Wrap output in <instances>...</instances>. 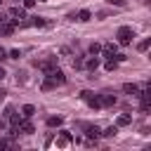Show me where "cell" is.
<instances>
[{
	"label": "cell",
	"mask_w": 151,
	"mask_h": 151,
	"mask_svg": "<svg viewBox=\"0 0 151 151\" xmlns=\"http://www.w3.org/2000/svg\"><path fill=\"white\" fill-rule=\"evenodd\" d=\"M61 123H64L61 116H50V118H47V125H50V127H61Z\"/></svg>",
	"instance_id": "9c48e42d"
},
{
	"label": "cell",
	"mask_w": 151,
	"mask_h": 151,
	"mask_svg": "<svg viewBox=\"0 0 151 151\" xmlns=\"http://www.w3.org/2000/svg\"><path fill=\"white\" fill-rule=\"evenodd\" d=\"M71 139H73V137H71V132H68V130H61V132H59V139H57V146H59V149H64Z\"/></svg>",
	"instance_id": "5b68a950"
},
{
	"label": "cell",
	"mask_w": 151,
	"mask_h": 151,
	"mask_svg": "<svg viewBox=\"0 0 151 151\" xmlns=\"http://www.w3.org/2000/svg\"><path fill=\"white\" fill-rule=\"evenodd\" d=\"M47 78H50V80H52L54 85H64V83H66V78H64V73H61V71H59L57 66H54L52 71H47Z\"/></svg>",
	"instance_id": "7a4b0ae2"
},
{
	"label": "cell",
	"mask_w": 151,
	"mask_h": 151,
	"mask_svg": "<svg viewBox=\"0 0 151 151\" xmlns=\"http://www.w3.org/2000/svg\"><path fill=\"white\" fill-rule=\"evenodd\" d=\"M9 17H12V24L17 26V24H19V21L26 17V12H24L21 7H12V9H9Z\"/></svg>",
	"instance_id": "3957f363"
},
{
	"label": "cell",
	"mask_w": 151,
	"mask_h": 151,
	"mask_svg": "<svg viewBox=\"0 0 151 151\" xmlns=\"http://www.w3.org/2000/svg\"><path fill=\"white\" fill-rule=\"evenodd\" d=\"M83 66H87V68H90V71H94V68H97V66H99V59H97V57H90V59H87V61H83Z\"/></svg>",
	"instance_id": "7c38bea8"
},
{
	"label": "cell",
	"mask_w": 151,
	"mask_h": 151,
	"mask_svg": "<svg viewBox=\"0 0 151 151\" xmlns=\"http://www.w3.org/2000/svg\"><path fill=\"white\" fill-rule=\"evenodd\" d=\"M40 87H42V92H50V90H52V87H57V85H54V83H52V80L47 78V80H45V83H42Z\"/></svg>",
	"instance_id": "44dd1931"
},
{
	"label": "cell",
	"mask_w": 151,
	"mask_h": 151,
	"mask_svg": "<svg viewBox=\"0 0 151 151\" xmlns=\"http://www.w3.org/2000/svg\"><path fill=\"white\" fill-rule=\"evenodd\" d=\"M130 120H132V118L123 113V116H118V120H116V125H130Z\"/></svg>",
	"instance_id": "d6986e66"
},
{
	"label": "cell",
	"mask_w": 151,
	"mask_h": 151,
	"mask_svg": "<svg viewBox=\"0 0 151 151\" xmlns=\"http://www.w3.org/2000/svg\"><path fill=\"white\" fill-rule=\"evenodd\" d=\"M73 66L76 68H83V59H73Z\"/></svg>",
	"instance_id": "484cf974"
},
{
	"label": "cell",
	"mask_w": 151,
	"mask_h": 151,
	"mask_svg": "<svg viewBox=\"0 0 151 151\" xmlns=\"http://www.w3.org/2000/svg\"><path fill=\"white\" fill-rule=\"evenodd\" d=\"M35 2H38V0H24V7H26V9H31Z\"/></svg>",
	"instance_id": "cb8c5ba5"
},
{
	"label": "cell",
	"mask_w": 151,
	"mask_h": 151,
	"mask_svg": "<svg viewBox=\"0 0 151 151\" xmlns=\"http://www.w3.org/2000/svg\"><path fill=\"white\" fill-rule=\"evenodd\" d=\"M38 2H42V0H38Z\"/></svg>",
	"instance_id": "f546056e"
},
{
	"label": "cell",
	"mask_w": 151,
	"mask_h": 151,
	"mask_svg": "<svg viewBox=\"0 0 151 151\" xmlns=\"http://www.w3.org/2000/svg\"><path fill=\"white\" fill-rule=\"evenodd\" d=\"M5 94H7V92H5V90H2V87H0V101H2V99H5Z\"/></svg>",
	"instance_id": "83f0119b"
},
{
	"label": "cell",
	"mask_w": 151,
	"mask_h": 151,
	"mask_svg": "<svg viewBox=\"0 0 151 151\" xmlns=\"http://www.w3.org/2000/svg\"><path fill=\"white\" fill-rule=\"evenodd\" d=\"M123 90H125L127 94H137V92H139V87H137L134 83H125V85H123Z\"/></svg>",
	"instance_id": "9a60e30c"
},
{
	"label": "cell",
	"mask_w": 151,
	"mask_h": 151,
	"mask_svg": "<svg viewBox=\"0 0 151 151\" xmlns=\"http://www.w3.org/2000/svg\"><path fill=\"white\" fill-rule=\"evenodd\" d=\"M90 17H92V14H90V9H80V12L76 14V19H78V21H90Z\"/></svg>",
	"instance_id": "5bb4252c"
},
{
	"label": "cell",
	"mask_w": 151,
	"mask_h": 151,
	"mask_svg": "<svg viewBox=\"0 0 151 151\" xmlns=\"http://www.w3.org/2000/svg\"><path fill=\"white\" fill-rule=\"evenodd\" d=\"M5 146H7V142H5V139H0V151H2Z\"/></svg>",
	"instance_id": "4316f807"
},
{
	"label": "cell",
	"mask_w": 151,
	"mask_h": 151,
	"mask_svg": "<svg viewBox=\"0 0 151 151\" xmlns=\"http://www.w3.org/2000/svg\"><path fill=\"white\" fill-rule=\"evenodd\" d=\"M19 130H21L24 134H33V125H31L28 120H21V123H19Z\"/></svg>",
	"instance_id": "30bf717a"
},
{
	"label": "cell",
	"mask_w": 151,
	"mask_h": 151,
	"mask_svg": "<svg viewBox=\"0 0 151 151\" xmlns=\"http://www.w3.org/2000/svg\"><path fill=\"white\" fill-rule=\"evenodd\" d=\"M99 52H101L106 59H113V54H116V45H113V42H109V45H104Z\"/></svg>",
	"instance_id": "8992f818"
},
{
	"label": "cell",
	"mask_w": 151,
	"mask_h": 151,
	"mask_svg": "<svg viewBox=\"0 0 151 151\" xmlns=\"http://www.w3.org/2000/svg\"><path fill=\"white\" fill-rule=\"evenodd\" d=\"M2 78H5V71H2V68H0V80H2Z\"/></svg>",
	"instance_id": "f1b7e54d"
},
{
	"label": "cell",
	"mask_w": 151,
	"mask_h": 151,
	"mask_svg": "<svg viewBox=\"0 0 151 151\" xmlns=\"http://www.w3.org/2000/svg\"><path fill=\"white\" fill-rule=\"evenodd\" d=\"M99 50H101V45H99V42H92V45H90V54H97Z\"/></svg>",
	"instance_id": "7402d4cb"
},
{
	"label": "cell",
	"mask_w": 151,
	"mask_h": 151,
	"mask_svg": "<svg viewBox=\"0 0 151 151\" xmlns=\"http://www.w3.org/2000/svg\"><path fill=\"white\" fill-rule=\"evenodd\" d=\"M99 101H101V106H113V104H116V97H113V94H101Z\"/></svg>",
	"instance_id": "ba28073f"
},
{
	"label": "cell",
	"mask_w": 151,
	"mask_h": 151,
	"mask_svg": "<svg viewBox=\"0 0 151 151\" xmlns=\"http://www.w3.org/2000/svg\"><path fill=\"white\" fill-rule=\"evenodd\" d=\"M116 132H118V125H111V127H106L101 134H104V137H116Z\"/></svg>",
	"instance_id": "e0dca14e"
},
{
	"label": "cell",
	"mask_w": 151,
	"mask_h": 151,
	"mask_svg": "<svg viewBox=\"0 0 151 151\" xmlns=\"http://www.w3.org/2000/svg\"><path fill=\"white\" fill-rule=\"evenodd\" d=\"M92 94H94V92H90V90H83V92H80V97H83V99H85V101H87V99H90V97H92Z\"/></svg>",
	"instance_id": "603a6c76"
},
{
	"label": "cell",
	"mask_w": 151,
	"mask_h": 151,
	"mask_svg": "<svg viewBox=\"0 0 151 151\" xmlns=\"http://www.w3.org/2000/svg\"><path fill=\"white\" fill-rule=\"evenodd\" d=\"M116 38H118V42H120V45H130V42H132V38H134V31H132L130 26H120V28H118V33H116Z\"/></svg>",
	"instance_id": "6da1fadb"
},
{
	"label": "cell",
	"mask_w": 151,
	"mask_h": 151,
	"mask_svg": "<svg viewBox=\"0 0 151 151\" xmlns=\"http://www.w3.org/2000/svg\"><path fill=\"white\" fill-rule=\"evenodd\" d=\"M116 66H118V61H116V59H106V64H104V68H106V71H116Z\"/></svg>",
	"instance_id": "ac0fdd59"
},
{
	"label": "cell",
	"mask_w": 151,
	"mask_h": 151,
	"mask_svg": "<svg viewBox=\"0 0 151 151\" xmlns=\"http://www.w3.org/2000/svg\"><path fill=\"white\" fill-rule=\"evenodd\" d=\"M31 26H38V28H42V26H47V21L42 19V17H31V21H28Z\"/></svg>",
	"instance_id": "8fae6325"
},
{
	"label": "cell",
	"mask_w": 151,
	"mask_h": 151,
	"mask_svg": "<svg viewBox=\"0 0 151 151\" xmlns=\"http://www.w3.org/2000/svg\"><path fill=\"white\" fill-rule=\"evenodd\" d=\"M85 132H87V137H92V139H97V137L101 134V130H99L97 125H85Z\"/></svg>",
	"instance_id": "52a82bcc"
},
{
	"label": "cell",
	"mask_w": 151,
	"mask_h": 151,
	"mask_svg": "<svg viewBox=\"0 0 151 151\" xmlns=\"http://www.w3.org/2000/svg\"><path fill=\"white\" fill-rule=\"evenodd\" d=\"M21 113H24V118H31V116L35 113V106H31V104H26V106L21 109Z\"/></svg>",
	"instance_id": "2e32d148"
},
{
	"label": "cell",
	"mask_w": 151,
	"mask_h": 151,
	"mask_svg": "<svg viewBox=\"0 0 151 151\" xmlns=\"http://www.w3.org/2000/svg\"><path fill=\"white\" fill-rule=\"evenodd\" d=\"M35 66H38V68H42V71L47 73V71H52V68L57 66V59H54V57H50V59H45V61H35Z\"/></svg>",
	"instance_id": "277c9868"
},
{
	"label": "cell",
	"mask_w": 151,
	"mask_h": 151,
	"mask_svg": "<svg viewBox=\"0 0 151 151\" xmlns=\"http://www.w3.org/2000/svg\"><path fill=\"white\" fill-rule=\"evenodd\" d=\"M19 57H21L19 50H12V52H9V59H19Z\"/></svg>",
	"instance_id": "d4e9b609"
},
{
	"label": "cell",
	"mask_w": 151,
	"mask_h": 151,
	"mask_svg": "<svg viewBox=\"0 0 151 151\" xmlns=\"http://www.w3.org/2000/svg\"><path fill=\"white\" fill-rule=\"evenodd\" d=\"M0 31H2V35H12V31H14V24H7V21H2V24H0Z\"/></svg>",
	"instance_id": "4fadbf2b"
},
{
	"label": "cell",
	"mask_w": 151,
	"mask_h": 151,
	"mask_svg": "<svg viewBox=\"0 0 151 151\" xmlns=\"http://www.w3.org/2000/svg\"><path fill=\"white\" fill-rule=\"evenodd\" d=\"M149 45H151V40L146 38V40H142V42L137 45V50H139V52H146V50H149Z\"/></svg>",
	"instance_id": "ffe728a7"
}]
</instances>
